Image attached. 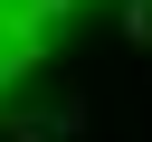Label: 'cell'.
I'll return each instance as SVG.
<instances>
[{"mask_svg":"<svg viewBox=\"0 0 152 142\" xmlns=\"http://www.w3.org/2000/svg\"><path fill=\"white\" fill-rule=\"evenodd\" d=\"M124 47H152V0H124Z\"/></svg>","mask_w":152,"mask_h":142,"instance_id":"obj_1","label":"cell"}]
</instances>
